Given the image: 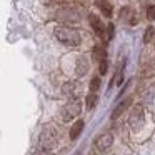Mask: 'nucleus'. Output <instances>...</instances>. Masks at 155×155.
<instances>
[{
	"label": "nucleus",
	"mask_w": 155,
	"mask_h": 155,
	"mask_svg": "<svg viewBox=\"0 0 155 155\" xmlns=\"http://www.w3.org/2000/svg\"><path fill=\"white\" fill-rule=\"evenodd\" d=\"M54 34H55V38H57L60 44L67 45V47H78L80 42H82L80 34H78L77 30H74V28H70V27H65V25L57 27Z\"/></svg>",
	"instance_id": "f257e3e1"
},
{
	"label": "nucleus",
	"mask_w": 155,
	"mask_h": 155,
	"mask_svg": "<svg viewBox=\"0 0 155 155\" xmlns=\"http://www.w3.org/2000/svg\"><path fill=\"white\" fill-rule=\"evenodd\" d=\"M57 138H58V134H57V128L54 125H47V127L42 130L40 134V148H45V150H52V147H55L57 143Z\"/></svg>",
	"instance_id": "f03ea898"
},
{
	"label": "nucleus",
	"mask_w": 155,
	"mask_h": 155,
	"mask_svg": "<svg viewBox=\"0 0 155 155\" xmlns=\"http://www.w3.org/2000/svg\"><path fill=\"white\" fill-rule=\"evenodd\" d=\"M80 110H82L80 100H78V98L77 100H70L60 108V117H62L64 122H70L72 118H75L78 114H80Z\"/></svg>",
	"instance_id": "7ed1b4c3"
},
{
	"label": "nucleus",
	"mask_w": 155,
	"mask_h": 155,
	"mask_svg": "<svg viewBox=\"0 0 155 155\" xmlns=\"http://www.w3.org/2000/svg\"><path fill=\"white\" fill-rule=\"evenodd\" d=\"M145 124V110L142 105H135L132 107V112L128 115V125L132 130H140Z\"/></svg>",
	"instance_id": "20e7f679"
},
{
	"label": "nucleus",
	"mask_w": 155,
	"mask_h": 155,
	"mask_svg": "<svg viewBox=\"0 0 155 155\" xmlns=\"http://www.w3.org/2000/svg\"><path fill=\"white\" fill-rule=\"evenodd\" d=\"M57 18L65 24H77V22H80V12L75 7H62L57 12Z\"/></svg>",
	"instance_id": "39448f33"
},
{
	"label": "nucleus",
	"mask_w": 155,
	"mask_h": 155,
	"mask_svg": "<svg viewBox=\"0 0 155 155\" xmlns=\"http://www.w3.org/2000/svg\"><path fill=\"white\" fill-rule=\"evenodd\" d=\"M112 143H114V135L112 134H102L95 138V148L100 152L108 150L112 147Z\"/></svg>",
	"instance_id": "423d86ee"
},
{
	"label": "nucleus",
	"mask_w": 155,
	"mask_h": 155,
	"mask_svg": "<svg viewBox=\"0 0 155 155\" xmlns=\"http://www.w3.org/2000/svg\"><path fill=\"white\" fill-rule=\"evenodd\" d=\"M88 22H90L92 28L95 30V34H97L100 38L107 40V34H105V25H104V22H102L100 18L97 17V15H94V14L88 15Z\"/></svg>",
	"instance_id": "0eeeda50"
},
{
	"label": "nucleus",
	"mask_w": 155,
	"mask_h": 155,
	"mask_svg": "<svg viewBox=\"0 0 155 155\" xmlns=\"http://www.w3.org/2000/svg\"><path fill=\"white\" fill-rule=\"evenodd\" d=\"M64 95H67V97H70L72 100H77L78 97H80V85L77 84V82H68V84L64 85Z\"/></svg>",
	"instance_id": "6e6552de"
},
{
	"label": "nucleus",
	"mask_w": 155,
	"mask_h": 155,
	"mask_svg": "<svg viewBox=\"0 0 155 155\" xmlns=\"http://www.w3.org/2000/svg\"><path fill=\"white\" fill-rule=\"evenodd\" d=\"M120 18L125 22V24H128V25H135L137 24V15H135V12L132 10L130 7H124L120 10Z\"/></svg>",
	"instance_id": "1a4fd4ad"
},
{
	"label": "nucleus",
	"mask_w": 155,
	"mask_h": 155,
	"mask_svg": "<svg viewBox=\"0 0 155 155\" xmlns=\"http://www.w3.org/2000/svg\"><path fill=\"white\" fill-rule=\"evenodd\" d=\"M87 72H88V60L85 57H78L77 64H75V74H77L78 77H84Z\"/></svg>",
	"instance_id": "9d476101"
},
{
	"label": "nucleus",
	"mask_w": 155,
	"mask_h": 155,
	"mask_svg": "<svg viewBox=\"0 0 155 155\" xmlns=\"http://www.w3.org/2000/svg\"><path fill=\"white\" fill-rule=\"evenodd\" d=\"M95 5L100 8V12L105 15V17H110V15H112V5H110V2H107V0H95Z\"/></svg>",
	"instance_id": "9b49d317"
},
{
	"label": "nucleus",
	"mask_w": 155,
	"mask_h": 155,
	"mask_svg": "<svg viewBox=\"0 0 155 155\" xmlns=\"http://www.w3.org/2000/svg\"><path fill=\"white\" fill-rule=\"evenodd\" d=\"M130 102H132V98H125V100H122L120 104L117 105V108L114 110V114H112V118H118L122 114H124L125 110H127V107L130 105Z\"/></svg>",
	"instance_id": "f8f14e48"
},
{
	"label": "nucleus",
	"mask_w": 155,
	"mask_h": 155,
	"mask_svg": "<svg viewBox=\"0 0 155 155\" xmlns=\"http://www.w3.org/2000/svg\"><path fill=\"white\" fill-rule=\"evenodd\" d=\"M82 130H84V122H82V120L75 122L74 127L70 128V138H72V140H77L78 135L82 134Z\"/></svg>",
	"instance_id": "ddd939ff"
},
{
	"label": "nucleus",
	"mask_w": 155,
	"mask_h": 155,
	"mask_svg": "<svg viewBox=\"0 0 155 155\" xmlns=\"http://www.w3.org/2000/svg\"><path fill=\"white\" fill-rule=\"evenodd\" d=\"M92 55H94V58L100 64L102 60H107V52H105L104 47H95L94 52H92Z\"/></svg>",
	"instance_id": "4468645a"
},
{
	"label": "nucleus",
	"mask_w": 155,
	"mask_h": 155,
	"mask_svg": "<svg viewBox=\"0 0 155 155\" xmlns=\"http://www.w3.org/2000/svg\"><path fill=\"white\" fill-rule=\"evenodd\" d=\"M87 108L88 110H92V108H95V105H97V102H98V95L97 94H94V92H90V94L87 95Z\"/></svg>",
	"instance_id": "2eb2a0df"
},
{
	"label": "nucleus",
	"mask_w": 155,
	"mask_h": 155,
	"mask_svg": "<svg viewBox=\"0 0 155 155\" xmlns=\"http://www.w3.org/2000/svg\"><path fill=\"white\" fill-rule=\"evenodd\" d=\"M153 34H155V28L153 27H147V30H145V34H143V42L145 44H148V42L153 38Z\"/></svg>",
	"instance_id": "dca6fc26"
},
{
	"label": "nucleus",
	"mask_w": 155,
	"mask_h": 155,
	"mask_svg": "<svg viewBox=\"0 0 155 155\" xmlns=\"http://www.w3.org/2000/svg\"><path fill=\"white\" fill-rule=\"evenodd\" d=\"M98 87H100V78H98V77H94V78L90 80V92L97 94Z\"/></svg>",
	"instance_id": "f3484780"
},
{
	"label": "nucleus",
	"mask_w": 155,
	"mask_h": 155,
	"mask_svg": "<svg viewBox=\"0 0 155 155\" xmlns=\"http://www.w3.org/2000/svg\"><path fill=\"white\" fill-rule=\"evenodd\" d=\"M143 75H147V77L155 75V62H153V64H148V65H147V68L143 70Z\"/></svg>",
	"instance_id": "a211bd4d"
},
{
	"label": "nucleus",
	"mask_w": 155,
	"mask_h": 155,
	"mask_svg": "<svg viewBox=\"0 0 155 155\" xmlns=\"http://www.w3.org/2000/svg\"><path fill=\"white\" fill-rule=\"evenodd\" d=\"M147 18L148 20H155V5H150V7L147 8Z\"/></svg>",
	"instance_id": "6ab92c4d"
},
{
	"label": "nucleus",
	"mask_w": 155,
	"mask_h": 155,
	"mask_svg": "<svg viewBox=\"0 0 155 155\" xmlns=\"http://www.w3.org/2000/svg\"><path fill=\"white\" fill-rule=\"evenodd\" d=\"M107 67H108L107 60H102V62H100V75H105V74H107Z\"/></svg>",
	"instance_id": "aec40b11"
},
{
	"label": "nucleus",
	"mask_w": 155,
	"mask_h": 155,
	"mask_svg": "<svg viewBox=\"0 0 155 155\" xmlns=\"http://www.w3.org/2000/svg\"><path fill=\"white\" fill-rule=\"evenodd\" d=\"M35 155H52V150H45V148H38Z\"/></svg>",
	"instance_id": "412c9836"
},
{
	"label": "nucleus",
	"mask_w": 155,
	"mask_h": 155,
	"mask_svg": "<svg viewBox=\"0 0 155 155\" xmlns=\"http://www.w3.org/2000/svg\"><path fill=\"white\" fill-rule=\"evenodd\" d=\"M50 2H65V0H50Z\"/></svg>",
	"instance_id": "4be33fe9"
}]
</instances>
